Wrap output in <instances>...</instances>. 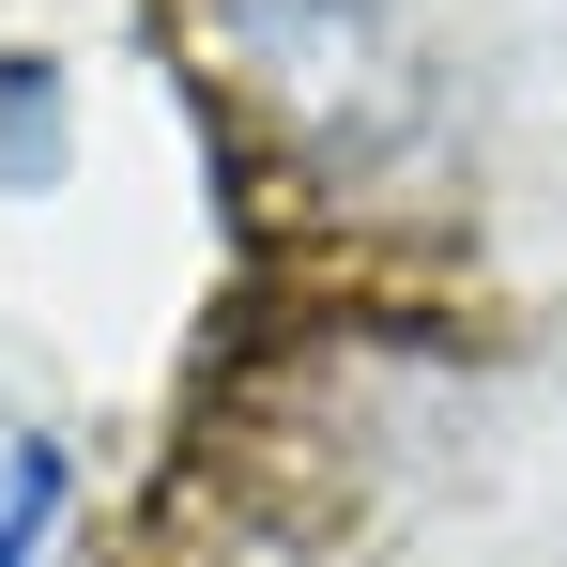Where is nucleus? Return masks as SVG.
<instances>
[{"label": "nucleus", "instance_id": "nucleus-1", "mask_svg": "<svg viewBox=\"0 0 567 567\" xmlns=\"http://www.w3.org/2000/svg\"><path fill=\"white\" fill-rule=\"evenodd\" d=\"M199 31H215L230 93L291 138H322V154L430 123V62H414L399 0H199Z\"/></svg>", "mask_w": 567, "mask_h": 567}, {"label": "nucleus", "instance_id": "nucleus-2", "mask_svg": "<svg viewBox=\"0 0 567 567\" xmlns=\"http://www.w3.org/2000/svg\"><path fill=\"white\" fill-rule=\"evenodd\" d=\"M47 506H62V445H16V461H0V567H31Z\"/></svg>", "mask_w": 567, "mask_h": 567}]
</instances>
